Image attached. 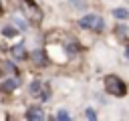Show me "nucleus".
I'll use <instances>...</instances> for the list:
<instances>
[{
    "label": "nucleus",
    "instance_id": "1",
    "mask_svg": "<svg viewBox=\"0 0 129 121\" xmlns=\"http://www.w3.org/2000/svg\"><path fill=\"white\" fill-rule=\"evenodd\" d=\"M105 91L111 93V95H115V97H123L125 91H127V87H125V83L119 77L109 75V77H105Z\"/></svg>",
    "mask_w": 129,
    "mask_h": 121
},
{
    "label": "nucleus",
    "instance_id": "2",
    "mask_svg": "<svg viewBox=\"0 0 129 121\" xmlns=\"http://www.w3.org/2000/svg\"><path fill=\"white\" fill-rule=\"evenodd\" d=\"M79 24H81L83 28H91V30H95V32H101V30L105 28V20H103L101 16H95V14L83 16V18L79 20Z\"/></svg>",
    "mask_w": 129,
    "mask_h": 121
},
{
    "label": "nucleus",
    "instance_id": "3",
    "mask_svg": "<svg viewBox=\"0 0 129 121\" xmlns=\"http://www.w3.org/2000/svg\"><path fill=\"white\" fill-rule=\"evenodd\" d=\"M12 56H14V58H18V60H24V58H26L24 42H20V44H14V46H12Z\"/></svg>",
    "mask_w": 129,
    "mask_h": 121
},
{
    "label": "nucleus",
    "instance_id": "4",
    "mask_svg": "<svg viewBox=\"0 0 129 121\" xmlns=\"http://www.w3.org/2000/svg\"><path fill=\"white\" fill-rule=\"evenodd\" d=\"M30 56H32V60H34L36 65H46V63H48V60H46V54H44L42 50H38V48H36V50H32V54H30Z\"/></svg>",
    "mask_w": 129,
    "mask_h": 121
},
{
    "label": "nucleus",
    "instance_id": "5",
    "mask_svg": "<svg viewBox=\"0 0 129 121\" xmlns=\"http://www.w3.org/2000/svg\"><path fill=\"white\" fill-rule=\"evenodd\" d=\"M44 117V113H42V109H38V107H30L28 111H26V119H42Z\"/></svg>",
    "mask_w": 129,
    "mask_h": 121
},
{
    "label": "nucleus",
    "instance_id": "6",
    "mask_svg": "<svg viewBox=\"0 0 129 121\" xmlns=\"http://www.w3.org/2000/svg\"><path fill=\"white\" fill-rule=\"evenodd\" d=\"M16 87H18V79H8V81L2 83L0 89H2V91H14Z\"/></svg>",
    "mask_w": 129,
    "mask_h": 121
},
{
    "label": "nucleus",
    "instance_id": "7",
    "mask_svg": "<svg viewBox=\"0 0 129 121\" xmlns=\"http://www.w3.org/2000/svg\"><path fill=\"white\" fill-rule=\"evenodd\" d=\"M40 89H42L40 81H34V83L30 85V95H32V97H38V95H40Z\"/></svg>",
    "mask_w": 129,
    "mask_h": 121
},
{
    "label": "nucleus",
    "instance_id": "8",
    "mask_svg": "<svg viewBox=\"0 0 129 121\" xmlns=\"http://www.w3.org/2000/svg\"><path fill=\"white\" fill-rule=\"evenodd\" d=\"M113 14H115V18H127V10L125 8H117V10H113Z\"/></svg>",
    "mask_w": 129,
    "mask_h": 121
},
{
    "label": "nucleus",
    "instance_id": "9",
    "mask_svg": "<svg viewBox=\"0 0 129 121\" xmlns=\"http://www.w3.org/2000/svg\"><path fill=\"white\" fill-rule=\"evenodd\" d=\"M56 119H60V121H69V119H71V115H69L64 109H60V111L56 113Z\"/></svg>",
    "mask_w": 129,
    "mask_h": 121
},
{
    "label": "nucleus",
    "instance_id": "10",
    "mask_svg": "<svg viewBox=\"0 0 129 121\" xmlns=\"http://www.w3.org/2000/svg\"><path fill=\"white\" fill-rule=\"evenodd\" d=\"M2 34H4V36H14L16 30H14L12 26H4V28H2Z\"/></svg>",
    "mask_w": 129,
    "mask_h": 121
},
{
    "label": "nucleus",
    "instance_id": "11",
    "mask_svg": "<svg viewBox=\"0 0 129 121\" xmlns=\"http://www.w3.org/2000/svg\"><path fill=\"white\" fill-rule=\"evenodd\" d=\"M85 117H87V119H97V115H95L93 109H87V111H85Z\"/></svg>",
    "mask_w": 129,
    "mask_h": 121
},
{
    "label": "nucleus",
    "instance_id": "12",
    "mask_svg": "<svg viewBox=\"0 0 129 121\" xmlns=\"http://www.w3.org/2000/svg\"><path fill=\"white\" fill-rule=\"evenodd\" d=\"M0 14H2V2H0Z\"/></svg>",
    "mask_w": 129,
    "mask_h": 121
},
{
    "label": "nucleus",
    "instance_id": "13",
    "mask_svg": "<svg viewBox=\"0 0 129 121\" xmlns=\"http://www.w3.org/2000/svg\"><path fill=\"white\" fill-rule=\"evenodd\" d=\"M0 77H2V71H0Z\"/></svg>",
    "mask_w": 129,
    "mask_h": 121
}]
</instances>
